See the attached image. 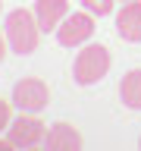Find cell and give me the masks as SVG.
<instances>
[{
    "instance_id": "1",
    "label": "cell",
    "mask_w": 141,
    "mask_h": 151,
    "mask_svg": "<svg viewBox=\"0 0 141 151\" xmlns=\"http://www.w3.org/2000/svg\"><path fill=\"white\" fill-rule=\"evenodd\" d=\"M3 35H6L9 50H13V54H31V50H38V41H41V25H38L35 9L19 6V9H13V13H6Z\"/></svg>"
},
{
    "instance_id": "2",
    "label": "cell",
    "mask_w": 141,
    "mask_h": 151,
    "mask_svg": "<svg viewBox=\"0 0 141 151\" xmlns=\"http://www.w3.org/2000/svg\"><path fill=\"white\" fill-rule=\"evenodd\" d=\"M110 73V50L103 44H85L72 63V76L78 85H97Z\"/></svg>"
},
{
    "instance_id": "3",
    "label": "cell",
    "mask_w": 141,
    "mask_h": 151,
    "mask_svg": "<svg viewBox=\"0 0 141 151\" xmlns=\"http://www.w3.org/2000/svg\"><path fill=\"white\" fill-rule=\"evenodd\" d=\"M13 104H16L19 110L38 113V110H44L47 104H50V88H47L41 79H35V76L19 79V82L13 85Z\"/></svg>"
},
{
    "instance_id": "4",
    "label": "cell",
    "mask_w": 141,
    "mask_h": 151,
    "mask_svg": "<svg viewBox=\"0 0 141 151\" xmlns=\"http://www.w3.org/2000/svg\"><path fill=\"white\" fill-rule=\"evenodd\" d=\"M94 35V13H69L56 28V41L63 47H78Z\"/></svg>"
},
{
    "instance_id": "5",
    "label": "cell",
    "mask_w": 141,
    "mask_h": 151,
    "mask_svg": "<svg viewBox=\"0 0 141 151\" xmlns=\"http://www.w3.org/2000/svg\"><path fill=\"white\" fill-rule=\"evenodd\" d=\"M44 135H47L44 123L38 120L35 113H28V110H22L16 120L9 123V142L16 148H35V145L44 142Z\"/></svg>"
},
{
    "instance_id": "6",
    "label": "cell",
    "mask_w": 141,
    "mask_h": 151,
    "mask_svg": "<svg viewBox=\"0 0 141 151\" xmlns=\"http://www.w3.org/2000/svg\"><path fill=\"white\" fill-rule=\"evenodd\" d=\"M44 142H47V148H50V151H78V148L85 145L82 132L75 129L72 123H66V120L53 123V126L47 129Z\"/></svg>"
},
{
    "instance_id": "7",
    "label": "cell",
    "mask_w": 141,
    "mask_h": 151,
    "mask_svg": "<svg viewBox=\"0 0 141 151\" xmlns=\"http://www.w3.org/2000/svg\"><path fill=\"white\" fill-rule=\"evenodd\" d=\"M35 16L41 32H56L60 22L69 16V0H35Z\"/></svg>"
},
{
    "instance_id": "8",
    "label": "cell",
    "mask_w": 141,
    "mask_h": 151,
    "mask_svg": "<svg viewBox=\"0 0 141 151\" xmlns=\"http://www.w3.org/2000/svg\"><path fill=\"white\" fill-rule=\"evenodd\" d=\"M116 32L125 41H141V0L122 3V9L116 13Z\"/></svg>"
},
{
    "instance_id": "9",
    "label": "cell",
    "mask_w": 141,
    "mask_h": 151,
    "mask_svg": "<svg viewBox=\"0 0 141 151\" xmlns=\"http://www.w3.org/2000/svg\"><path fill=\"white\" fill-rule=\"evenodd\" d=\"M119 98L129 110H141V69H129L119 82Z\"/></svg>"
},
{
    "instance_id": "10",
    "label": "cell",
    "mask_w": 141,
    "mask_h": 151,
    "mask_svg": "<svg viewBox=\"0 0 141 151\" xmlns=\"http://www.w3.org/2000/svg\"><path fill=\"white\" fill-rule=\"evenodd\" d=\"M82 6L94 16H110L113 13V0H82Z\"/></svg>"
},
{
    "instance_id": "11",
    "label": "cell",
    "mask_w": 141,
    "mask_h": 151,
    "mask_svg": "<svg viewBox=\"0 0 141 151\" xmlns=\"http://www.w3.org/2000/svg\"><path fill=\"white\" fill-rule=\"evenodd\" d=\"M9 123H13V113H9V101L6 98H0V132L9 129Z\"/></svg>"
},
{
    "instance_id": "12",
    "label": "cell",
    "mask_w": 141,
    "mask_h": 151,
    "mask_svg": "<svg viewBox=\"0 0 141 151\" xmlns=\"http://www.w3.org/2000/svg\"><path fill=\"white\" fill-rule=\"evenodd\" d=\"M6 47H9V41H6V35H3V32H0V63H3V60H6Z\"/></svg>"
},
{
    "instance_id": "13",
    "label": "cell",
    "mask_w": 141,
    "mask_h": 151,
    "mask_svg": "<svg viewBox=\"0 0 141 151\" xmlns=\"http://www.w3.org/2000/svg\"><path fill=\"white\" fill-rule=\"evenodd\" d=\"M6 148H16V145H13V142H9V139H6V142L0 139V151H6Z\"/></svg>"
},
{
    "instance_id": "14",
    "label": "cell",
    "mask_w": 141,
    "mask_h": 151,
    "mask_svg": "<svg viewBox=\"0 0 141 151\" xmlns=\"http://www.w3.org/2000/svg\"><path fill=\"white\" fill-rule=\"evenodd\" d=\"M0 9H3V0H0Z\"/></svg>"
},
{
    "instance_id": "15",
    "label": "cell",
    "mask_w": 141,
    "mask_h": 151,
    "mask_svg": "<svg viewBox=\"0 0 141 151\" xmlns=\"http://www.w3.org/2000/svg\"><path fill=\"white\" fill-rule=\"evenodd\" d=\"M125 3H132V0H125Z\"/></svg>"
}]
</instances>
